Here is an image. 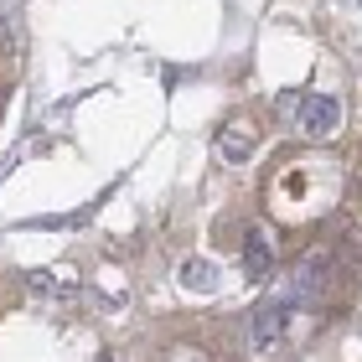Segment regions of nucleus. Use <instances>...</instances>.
Segmentation results:
<instances>
[{
  "label": "nucleus",
  "instance_id": "0eeeda50",
  "mask_svg": "<svg viewBox=\"0 0 362 362\" xmlns=\"http://www.w3.org/2000/svg\"><path fill=\"white\" fill-rule=\"evenodd\" d=\"M181 279H187L192 290H212V264H202V259H187V264H181Z\"/></svg>",
  "mask_w": 362,
  "mask_h": 362
},
{
  "label": "nucleus",
  "instance_id": "39448f33",
  "mask_svg": "<svg viewBox=\"0 0 362 362\" xmlns=\"http://www.w3.org/2000/svg\"><path fill=\"white\" fill-rule=\"evenodd\" d=\"M279 264V243L269 228H249L243 233V269H249V279H269Z\"/></svg>",
  "mask_w": 362,
  "mask_h": 362
},
{
  "label": "nucleus",
  "instance_id": "f03ea898",
  "mask_svg": "<svg viewBox=\"0 0 362 362\" xmlns=\"http://www.w3.org/2000/svg\"><path fill=\"white\" fill-rule=\"evenodd\" d=\"M295 326H300V305L290 300V295H274V300H264L249 316V352L259 362H269L290 347V337H295Z\"/></svg>",
  "mask_w": 362,
  "mask_h": 362
},
{
  "label": "nucleus",
  "instance_id": "20e7f679",
  "mask_svg": "<svg viewBox=\"0 0 362 362\" xmlns=\"http://www.w3.org/2000/svg\"><path fill=\"white\" fill-rule=\"evenodd\" d=\"M259 140H264V124H259L249 109H238V114H228L223 129H218V156L233 160V166H243V160L259 151Z\"/></svg>",
  "mask_w": 362,
  "mask_h": 362
},
{
  "label": "nucleus",
  "instance_id": "423d86ee",
  "mask_svg": "<svg viewBox=\"0 0 362 362\" xmlns=\"http://www.w3.org/2000/svg\"><path fill=\"white\" fill-rule=\"evenodd\" d=\"M31 290H37V295H47V300H62V305H68L73 295H78V279H73L68 269H62V274H52V269H47V274H31Z\"/></svg>",
  "mask_w": 362,
  "mask_h": 362
},
{
  "label": "nucleus",
  "instance_id": "7ed1b4c3",
  "mask_svg": "<svg viewBox=\"0 0 362 362\" xmlns=\"http://www.w3.org/2000/svg\"><path fill=\"white\" fill-rule=\"evenodd\" d=\"M337 285V254L332 249H316V254H305L300 264H295V274H290V300L300 305V300H321L326 290Z\"/></svg>",
  "mask_w": 362,
  "mask_h": 362
},
{
  "label": "nucleus",
  "instance_id": "f257e3e1",
  "mask_svg": "<svg viewBox=\"0 0 362 362\" xmlns=\"http://www.w3.org/2000/svg\"><path fill=\"white\" fill-rule=\"evenodd\" d=\"M274 109H279V119L305 140H332L341 129V104L332 93H279Z\"/></svg>",
  "mask_w": 362,
  "mask_h": 362
}]
</instances>
